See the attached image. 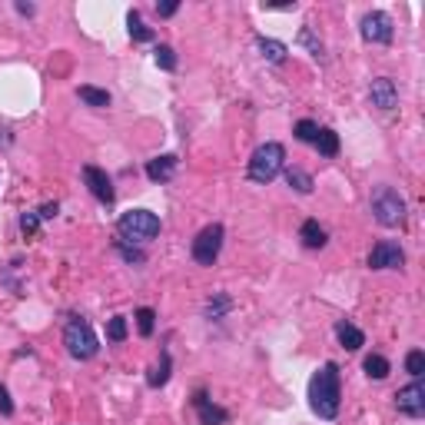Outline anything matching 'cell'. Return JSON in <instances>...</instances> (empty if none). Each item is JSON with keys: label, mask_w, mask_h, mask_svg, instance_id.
I'll list each match as a JSON object with an SVG mask.
<instances>
[{"label": "cell", "mask_w": 425, "mask_h": 425, "mask_svg": "<svg viewBox=\"0 0 425 425\" xmlns=\"http://www.w3.org/2000/svg\"><path fill=\"white\" fill-rule=\"evenodd\" d=\"M80 100L87 106H110V93L106 90H97V87H80Z\"/></svg>", "instance_id": "21"}, {"label": "cell", "mask_w": 425, "mask_h": 425, "mask_svg": "<svg viewBox=\"0 0 425 425\" xmlns=\"http://www.w3.org/2000/svg\"><path fill=\"white\" fill-rule=\"evenodd\" d=\"M226 309H229V299H226V296H219L216 303L206 306V316H210V319H219L223 312H226Z\"/></svg>", "instance_id": "30"}, {"label": "cell", "mask_w": 425, "mask_h": 425, "mask_svg": "<svg viewBox=\"0 0 425 425\" xmlns=\"http://www.w3.org/2000/svg\"><path fill=\"white\" fill-rule=\"evenodd\" d=\"M406 369H409V376H415V379H419V376L425 372V352L422 349H412L409 356H406Z\"/></svg>", "instance_id": "25"}, {"label": "cell", "mask_w": 425, "mask_h": 425, "mask_svg": "<svg viewBox=\"0 0 425 425\" xmlns=\"http://www.w3.org/2000/svg\"><path fill=\"white\" fill-rule=\"evenodd\" d=\"M0 412H3V415H14V402H10V392H7L3 385H0Z\"/></svg>", "instance_id": "32"}, {"label": "cell", "mask_w": 425, "mask_h": 425, "mask_svg": "<svg viewBox=\"0 0 425 425\" xmlns=\"http://www.w3.org/2000/svg\"><path fill=\"white\" fill-rule=\"evenodd\" d=\"M156 63L163 67V70H176V50L173 47H156Z\"/></svg>", "instance_id": "27"}, {"label": "cell", "mask_w": 425, "mask_h": 425, "mask_svg": "<svg viewBox=\"0 0 425 425\" xmlns=\"http://www.w3.org/2000/svg\"><path fill=\"white\" fill-rule=\"evenodd\" d=\"M299 240H303L309 249H322V246H326V229L319 226L316 219H306L303 229H299Z\"/></svg>", "instance_id": "15"}, {"label": "cell", "mask_w": 425, "mask_h": 425, "mask_svg": "<svg viewBox=\"0 0 425 425\" xmlns=\"http://www.w3.org/2000/svg\"><path fill=\"white\" fill-rule=\"evenodd\" d=\"M335 335H339L342 349H349V352H356V349H362V346H365L362 329H359V326H352V322H346V319L335 326Z\"/></svg>", "instance_id": "14"}, {"label": "cell", "mask_w": 425, "mask_h": 425, "mask_svg": "<svg viewBox=\"0 0 425 425\" xmlns=\"http://www.w3.org/2000/svg\"><path fill=\"white\" fill-rule=\"evenodd\" d=\"M299 44L309 47V53H316V57H322V44H319L316 37H312V31H309V27H303V31H299Z\"/></svg>", "instance_id": "28"}, {"label": "cell", "mask_w": 425, "mask_h": 425, "mask_svg": "<svg viewBox=\"0 0 425 425\" xmlns=\"http://www.w3.org/2000/svg\"><path fill=\"white\" fill-rule=\"evenodd\" d=\"M362 369H365V376H369V379H376V382H382L389 372H392V369H389V359H385V356H379V352L365 356Z\"/></svg>", "instance_id": "16"}, {"label": "cell", "mask_w": 425, "mask_h": 425, "mask_svg": "<svg viewBox=\"0 0 425 425\" xmlns=\"http://www.w3.org/2000/svg\"><path fill=\"white\" fill-rule=\"evenodd\" d=\"M63 346H67V352H70L74 359H93L97 349H100V342H97V335H93L87 319H70V322H67V329H63Z\"/></svg>", "instance_id": "3"}, {"label": "cell", "mask_w": 425, "mask_h": 425, "mask_svg": "<svg viewBox=\"0 0 425 425\" xmlns=\"http://www.w3.org/2000/svg\"><path fill=\"white\" fill-rule=\"evenodd\" d=\"M126 24H130V37H133V40H143V44H147V40H153V31L143 24V20H140L137 10L126 17Z\"/></svg>", "instance_id": "22"}, {"label": "cell", "mask_w": 425, "mask_h": 425, "mask_svg": "<svg viewBox=\"0 0 425 425\" xmlns=\"http://www.w3.org/2000/svg\"><path fill=\"white\" fill-rule=\"evenodd\" d=\"M120 233L123 240H133V243H147V240H153L156 233H160V219H156V212L150 210H130L120 216Z\"/></svg>", "instance_id": "4"}, {"label": "cell", "mask_w": 425, "mask_h": 425, "mask_svg": "<svg viewBox=\"0 0 425 425\" xmlns=\"http://www.w3.org/2000/svg\"><path fill=\"white\" fill-rule=\"evenodd\" d=\"M316 150L322 153V156H335V153H339V133H335V130H319Z\"/></svg>", "instance_id": "18"}, {"label": "cell", "mask_w": 425, "mask_h": 425, "mask_svg": "<svg viewBox=\"0 0 425 425\" xmlns=\"http://www.w3.org/2000/svg\"><path fill=\"white\" fill-rule=\"evenodd\" d=\"M283 163H286V150L279 143H262L253 160H249V180L253 183H273L279 173H283Z\"/></svg>", "instance_id": "2"}, {"label": "cell", "mask_w": 425, "mask_h": 425, "mask_svg": "<svg viewBox=\"0 0 425 425\" xmlns=\"http://www.w3.org/2000/svg\"><path fill=\"white\" fill-rule=\"evenodd\" d=\"M137 329H140V335H153V329H156V312L153 309H137Z\"/></svg>", "instance_id": "23"}, {"label": "cell", "mask_w": 425, "mask_h": 425, "mask_svg": "<svg viewBox=\"0 0 425 425\" xmlns=\"http://www.w3.org/2000/svg\"><path fill=\"white\" fill-rule=\"evenodd\" d=\"M372 216L379 219L382 226H399L406 219V199L399 197L392 186H379L372 193Z\"/></svg>", "instance_id": "5"}, {"label": "cell", "mask_w": 425, "mask_h": 425, "mask_svg": "<svg viewBox=\"0 0 425 425\" xmlns=\"http://www.w3.org/2000/svg\"><path fill=\"white\" fill-rule=\"evenodd\" d=\"M117 249H120V253L130 259V262H147V256H143L140 249H130V246H123V243H117Z\"/></svg>", "instance_id": "31"}, {"label": "cell", "mask_w": 425, "mask_h": 425, "mask_svg": "<svg viewBox=\"0 0 425 425\" xmlns=\"http://www.w3.org/2000/svg\"><path fill=\"white\" fill-rule=\"evenodd\" d=\"M83 180H87L90 193L100 199V203H106V206H110V203L117 199V193H113V183H110V176H106L100 167H83Z\"/></svg>", "instance_id": "11"}, {"label": "cell", "mask_w": 425, "mask_h": 425, "mask_svg": "<svg viewBox=\"0 0 425 425\" xmlns=\"http://www.w3.org/2000/svg\"><path fill=\"white\" fill-rule=\"evenodd\" d=\"M296 140H303V143H316V137H319V126L312 120H299L296 123Z\"/></svg>", "instance_id": "24"}, {"label": "cell", "mask_w": 425, "mask_h": 425, "mask_svg": "<svg viewBox=\"0 0 425 425\" xmlns=\"http://www.w3.org/2000/svg\"><path fill=\"white\" fill-rule=\"evenodd\" d=\"M167 379H169V356L163 352V356H160V362L150 369V379L147 382H150L153 389H160V385H167Z\"/></svg>", "instance_id": "20"}, {"label": "cell", "mask_w": 425, "mask_h": 425, "mask_svg": "<svg viewBox=\"0 0 425 425\" xmlns=\"http://www.w3.org/2000/svg\"><path fill=\"white\" fill-rule=\"evenodd\" d=\"M286 183L292 186V190H299V193H312V176L303 173V169H296V167L286 169Z\"/></svg>", "instance_id": "19"}, {"label": "cell", "mask_w": 425, "mask_h": 425, "mask_svg": "<svg viewBox=\"0 0 425 425\" xmlns=\"http://www.w3.org/2000/svg\"><path fill=\"white\" fill-rule=\"evenodd\" d=\"M395 406H399L402 415H412V419L425 415V385L422 382H412L406 389H399L395 392Z\"/></svg>", "instance_id": "8"}, {"label": "cell", "mask_w": 425, "mask_h": 425, "mask_svg": "<svg viewBox=\"0 0 425 425\" xmlns=\"http://www.w3.org/2000/svg\"><path fill=\"white\" fill-rule=\"evenodd\" d=\"M37 226H40V216H37V212H24V216H20V229H24L27 236L37 233Z\"/></svg>", "instance_id": "29"}, {"label": "cell", "mask_w": 425, "mask_h": 425, "mask_svg": "<svg viewBox=\"0 0 425 425\" xmlns=\"http://www.w3.org/2000/svg\"><path fill=\"white\" fill-rule=\"evenodd\" d=\"M57 210H60L57 203H44V206H40V212H37V216H40V219H53V216H57Z\"/></svg>", "instance_id": "34"}, {"label": "cell", "mask_w": 425, "mask_h": 425, "mask_svg": "<svg viewBox=\"0 0 425 425\" xmlns=\"http://www.w3.org/2000/svg\"><path fill=\"white\" fill-rule=\"evenodd\" d=\"M106 335H110L113 342H123V339H126V319L123 316L110 319V322H106Z\"/></svg>", "instance_id": "26"}, {"label": "cell", "mask_w": 425, "mask_h": 425, "mask_svg": "<svg viewBox=\"0 0 425 425\" xmlns=\"http://www.w3.org/2000/svg\"><path fill=\"white\" fill-rule=\"evenodd\" d=\"M402 262H406V253L395 243H376L372 253H369V266L372 269H402Z\"/></svg>", "instance_id": "9"}, {"label": "cell", "mask_w": 425, "mask_h": 425, "mask_svg": "<svg viewBox=\"0 0 425 425\" xmlns=\"http://www.w3.org/2000/svg\"><path fill=\"white\" fill-rule=\"evenodd\" d=\"M369 100L379 110H395L399 106V90H395V83L389 76H376L372 87H369Z\"/></svg>", "instance_id": "10"}, {"label": "cell", "mask_w": 425, "mask_h": 425, "mask_svg": "<svg viewBox=\"0 0 425 425\" xmlns=\"http://www.w3.org/2000/svg\"><path fill=\"white\" fill-rule=\"evenodd\" d=\"M173 173H176V156H173V153H163V156H156V160L147 163V176H150L153 183L173 180Z\"/></svg>", "instance_id": "12"}, {"label": "cell", "mask_w": 425, "mask_h": 425, "mask_svg": "<svg viewBox=\"0 0 425 425\" xmlns=\"http://www.w3.org/2000/svg\"><path fill=\"white\" fill-rule=\"evenodd\" d=\"M219 249H223V226L212 223V226L199 229V236L193 240V259L199 266H212L216 256H219Z\"/></svg>", "instance_id": "6"}, {"label": "cell", "mask_w": 425, "mask_h": 425, "mask_svg": "<svg viewBox=\"0 0 425 425\" xmlns=\"http://www.w3.org/2000/svg\"><path fill=\"white\" fill-rule=\"evenodd\" d=\"M362 37L369 44H389V40H392V17L382 14V10L365 14L362 17Z\"/></svg>", "instance_id": "7"}, {"label": "cell", "mask_w": 425, "mask_h": 425, "mask_svg": "<svg viewBox=\"0 0 425 425\" xmlns=\"http://www.w3.org/2000/svg\"><path fill=\"white\" fill-rule=\"evenodd\" d=\"M259 53L266 57L269 63H286V44H279V40H266V37H259Z\"/></svg>", "instance_id": "17"}, {"label": "cell", "mask_w": 425, "mask_h": 425, "mask_svg": "<svg viewBox=\"0 0 425 425\" xmlns=\"http://www.w3.org/2000/svg\"><path fill=\"white\" fill-rule=\"evenodd\" d=\"M176 10H180V3H176V0H167V3H156V14H160V17H173Z\"/></svg>", "instance_id": "33"}, {"label": "cell", "mask_w": 425, "mask_h": 425, "mask_svg": "<svg viewBox=\"0 0 425 425\" xmlns=\"http://www.w3.org/2000/svg\"><path fill=\"white\" fill-rule=\"evenodd\" d=\"M193 406L199 409V422H203V425H223V422H226V412L216 409V406H210L206 392H197V395H193Z\"/></svg>", "instance_id": "13"}, {"label": "cell", "mask_w": 425, "mask_h": 425, "mask_svg": "<svg viewBox=\"0 0 425 425\" xmlns=\"http://www.w3.org/2000/svg\"><path fill=\"white\" fill-rule=\"evenodd\" d=\"M339 399H342V392H339V365L326 362L309 382V406L319 419H335L339 415Z\"/></svg>", "instance_id": "1"}]
</instances>
